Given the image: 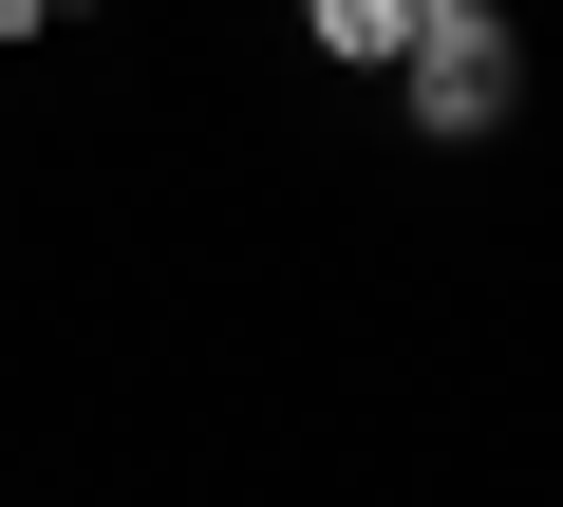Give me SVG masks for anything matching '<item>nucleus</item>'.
Segmentation results:
<instances>
[{
  "label": "nucleus",
  "mask_w": 563,
  "mask_h": 507,
  "mask_svg": "<svg viewBox=\"0 0 563 507\" xmlns=\"http://www.w3.org/2000/svg\"><path fill=\"white\" fill-rule=\"evenodd\" d=\"M395 95H413V132H432V151H488V132L526 113V38L488 20V0H432L413 57H395Z\"/></svg>",
  "instance_id": "1"
},
{
  "label": "nucleus",
  "mask_w": 563,
  "mask_h": 507,
  "mask_svg": "<svg viewBox=\"0 0 563 507\" xmlns=\"http://www.w3.org/2000/svg\"><path fill=\"white\" fill-rule=\"evenodd\" d=\"M38 20H95V0H38Z\"/></svg>",
  "instance_id": "3"
},
{
  "label": "nucleus",
  "mask_w": 563,
  "mask_h": 507,
  "mask_svg": "<svg viewBox=\"0 0 563 507\" xmlns=\"http://www.w3.org/2000/svg\"><path fill=\"white\" fill-rule=\"evenodd\" d=\"M413 20H432V0H301V38H320L339 76H395V57H413Z\"/></svg>",
  "instance_id": "2"
}]
</instances>
